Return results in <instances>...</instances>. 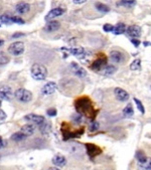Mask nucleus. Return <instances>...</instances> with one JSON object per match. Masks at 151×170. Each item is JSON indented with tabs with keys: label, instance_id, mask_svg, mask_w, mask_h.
Returning <instances> with one entry per match:
<instances>
[{
	"label": "nucleus",
	"instance_id": "nucleus-1",
	"mask_svg": "<svg viewBox=\"0 0 151 170\" xmlns=\"http://www.w3.org/2000/svg\"><path fill=\"white\" fill-rule=\"evenodd\" d=\"M75 107H76V110H77V112L79 113V114H81L82 116H86V117L92 119V120L94 121L97 112L95 111V109H94L92 101H91L88 97L79 98V99L75 102Z\"/></svg>",
	"mask_w": 151,
	"mask_h": 170
},
{
	"label": "nucleus",
	"instance_id": "nucleus-2",
	"mask_svg": "<svg viewBox=\"0 0 151 170\" xmlns=\"http://www.w3.org/2000/svg\"><path fill=\"white\" fill-rule=\"evenodd\" d=\"M30 74L32 78H34L35 81H45L48 77V70L45 65L34 64L30 68Z\"/></svg>",
	"mask_w": 151,
	"mask_h": 170
},
{
	"label": "nucleus",
	"instance_id": "nucleus-3",
	"mask_svg": "<svg viewBox=\"0 0 151 170\" xmlns=\"http://www.w3.org/2000/svg\"><path fill=\"white\" fill-rule=\"evenodd\" d=\"M14 97L16 98L17 101H19L21 103H28L32 100V93L26 89H22L21 88V89L15 91Z\"/></svg>",
	"mask_w": 151,
	"mask_h": 170
},
{
	"label": "nucleus",
	"instance_id": "nucleus-4",
	"mask_svg": "<svg viewBox=\"0 0 151 170\" xmlns=\"http://www.w3.org/2000/svg\"><path fill=\"white\" fill-rule=\"evenodd\" d=\"M8 52L14 56L21 55L24 52V43L21 42H15L8 46Z\"/></svg>",
	"mask_w": 151,
	"mask_h": 170
},
{
	"label": "nucleus",
	"instance_id": "nucleus-5",
	"mask_svg": "<svg viewBox=\"0 0 151 170\" xmlns=\"http://www.w3.org/2000/svg\"><path fill=\"white\" fill-rule=\"evenodd\" d=\"M24 120L29 122L30 124H33V125H42L43 122L45 121V119L42 117V116L40 115H36V114H27L24 116Z\"/></svg>",
	"mask_w": 151,
	"mask_h": 170
},
{
	"label": "nucleus",
	"instance_id": "nucleus-6",
	"mask_svg": "<svg viewBox=\"0 0 151 170\" xmlns=\"http://www.w3.org/2000/svg\"><path fill=\"white\" fill-rule=\"evenodd\" d=\"M56 84L55 82H49V83H46L45 86L42 88V94L45 96H49V95H52L53 93L56 91Z\"/></svg>",
	"mask_w": 151,
	"mask_h": 170
},
{
	"label": "nucleus",
	"instance_id": "nucleus-7",
	"mask_svg": "<svg viewBox=\"0 0 151 170\" xmlns=\"http://www.w3.org/2000/svg\"><path fill=\"white\" fill-rule=\"evenodd\" d=\"M86 149H87L88 155H89L91 158H94V157L98 156L99 154L102 153V150H101L97 145L92 144V143H87L86 144Z\"/></svg>",
	"mask_w": 151,
	"mask_h": 170
},
{
	"label": "nucleus",
	"instance_id": "nucleus-8",
	"mask_svg": "<svg viewBox=\"0 0 151 170\" xmlns=\"http://www.w3.org/2000/svg\"><path fill=\"white\" fill-rule=\"evenodd\" d=\"M107 65V61L105 58H97L95 62L91 65V68L94 72H101L103 71V68Z\"/></svg>",
	"mask_w": 151,
	"mask_h": 170
},
{
	"label": "nucleus",
	"instance_id": "nucleus-9",
	"mask_svg": "<svg viewBox=\"0 0 151 170\" xmlns=\"http://www.w3.org/2000/svg\"><path fill=\"white\" fill-rule=\"evenodd\" d=\"M71 68L74 72V74L79 78H86L87 77V71L84 68H82L80 65L77 62H72L71 64Z\"/></svg>",
	"mask_w": 151,
	"mask_h": 170
},
{
	"label": "nucleus",
	"instance_id": "nucleus-10",
	"mask_svg": "<svg viewBox=\"0 0 151 170\" xmlns=\"http://www.w3.org/2000/svg\"><path fill=\"white\" fill-rule=\"evenodd\" d=\"M114 95L119 102H127L129 100V94L121 88H116L114 90Z\"/></svg>",
	"mask_w": 151,
	"mask_h": 170
},
{
	"label": "nucleus",
	"instance_id": "nucleus-11",
	"mask_svg": "<svg viewBox=\"0 0 151 170\" xmlns=\"http://www.w3.org/2000/svg\"><path fill=\"white\" fill-rule=\"evenodd\" d=\"M0 97L2 100L10 101L11 98L13 97L11 88L8 86H0Z\"/></svg>",
	"mask_w": 151,
	"mask_h": 170
},
{
	"label": "nucleus",
	"instance_id": "nucleus-12",
	"mask_svg": "<svg viewBox=\"0 0 151 170\" xmlns=\"http://www.w3.org/2000/svg\"><path fill=\"white\" fill-rule=\"evenodd\" d=\"M65 9L62 8V7H56V8H53L52 9L48 14H46L45 16V20H52V19H55V17H59L61 16L65 13Z\"/></svg>",
	"mask_w": 151,
	"mask_h": 170
},
{
	"label": "nucleus",
	"instance_id": "nucleus-13",
	"mask_svg": "<svg viewBox=\"0 0 151 170\" xmlns=\"http://www.w3.org/2000/svg\"><path fill=\"white\" fill-rule=\"evenodd\" d=\"M126 32L129 36L133 37V38H137L141 35V27L138 26V25H130L129 27H127V30Z\"/></svg>",
	"mask_w": 151,
	"mask_h": 170
},
{
	"label": "nucleus",
	"instance_id": "nucleus-14",
	"mask_svg": "<svg viewBox=\"0 0 151 170\" xmlns=\"http://www.w3.org/2000/svg\"><path fill=\"white\" fill-rule=\"evenodd\" d=\"M110 58L113 62L115 64H120V62H123L124 59V55L121 52H118V50H112L110 52Z\"/></svg>",
	"mask_w": 151,
	"mask_h": 170
},
{
	"label": "nucleus",
	"instance_id": "nucleus-15",
	"mask_svg": "<svg viewBox=\"0 0 151 170\" xmlns=\"http://www.w3.org/2000/svg\"><path fill=\"white\" fill-rule=\"evenodd\" d=\"M59 27H61V23H59V21L50 20L45 26V30L46 32H55V31L58 30Z\"/></svg>",
	"mask_w": 151,
	"mask_h": 170
},
{
	"label": "nucleus",
	"instance_id": "nucleus-16",
	"mask_svg": "<svg viewBox=\"0 0 151 170\" xmlns=\"http://www.w3.org/2000/svg\"><path fill=\"white\" fill-rule=\"evenodd\" d=\"M15 10L19 14H25L30 10V5L26 2H19L15 6Z\"/></svg>",
	"mask_w": 151,
	"mask_h": 170
},
{
	"label": "nucleus",
	"instance_id": "nucleus-17",
	"mask_svg": "<svg viewBox=\"0 0 151 170\" xmlns=\"http://www.w3.org/2000/svg\"><path fill=\"white\" fill-rule=\"evenodd\" d=\"M34 131H35V126H34L33 124H26L21 127L20 129V132L21 133H23L25 136L28 137V136H31V135H33Z\"/></svg>",
	"mask_w": 151,
	"mask_h": 170
},
{
	"label": "nucleus",
	"instance_id": "nucleus-18",
	"mask_svg": "<svg viewBox=\"0 0 151 170\" xmlns=\"http://www.w3.org/2000/svg\"><path fill=\"white\" fill-rule=\"evenodd\" d=\"M52 161L53 164H55V166H58V167H64V166L67 164V159H65V157L62 155H59V154L53 157Z\"/></svg>",
	"mask_w": 151,
	"mask_h": 170
},
{
	"label": "nucleus",
	"instance_id": "nucleus-19",
	"mask_svg": "<svg viewBox=\"0 0 151 170\" xmlns=\"http://www.w3.org/2000/svg\"><path fill=\"white\" fill-rule=\"evenodd\" d=\"M127 30V27L123 22H119L116 26H114V30H113V33L116 34V35H119V34H123Z\"/></svg>",
	"mask_w": 151,
	"mask_h": 170
},
{
	"label": "nucleus",
	"instance_id": "nucleus-20",
	"mask_svg": "<svg viewBox=\"0 0 151 170\" xmlns=\"http://www.w3.org/2000/svg\"><path fill=\"white\" fill-rule=\"evenodd\" d=\"M39 130L43 135L49 134L50 130H52V124L49 121H45L42 125H39Z\"/></svg>",
	"mask_w": 151,
	"mask_h": 170
},
{
	"label": "nucleus",
	"instance_id": "nucleus-21",
	"mask_svg": "<svg viewBox=\"0 0 151 170\" xmlns=\"http://www.w3.org/2000/svg\"><path fill=\"white\" fill-rule=\"evenodd\" d=\"M116 71H117V68H116L114 65H106V67L103 68L102 75H107V77H110V75H114L116 73Z\"/></svg>",
	"mask_w": 151,
	"mask_h": 170
},
{
	"label": "nucleus",
	"instance_id": "nucleus-22",
	"mask_svg": "<svg viewBox=\"0 0 151 170\" xmlns=\"http://www.w3.org/2000/svg\"><path fill=\"white\" fill-rule=\"evenodd\" d=\"M138 166L141 170H151V158L147 157L143 162L138 163Z\"/></svg>",
	"mask_w": 151,
	"mask_h": 170
},
{
	"label": "nucleus",
	"instance_id": "nucleus-23",
	"mask_svg": "<svg viewBox=\"0 0 151 170\" xmlns=\"http://www.w3.org/2000/svg\"><path fill=\"white\" fill-rule=\"evenodd\" d=\"M123 114L125 117H132L134 114V110H133V107H132V104L129 103L127 106L125 107L124 110H123Z\"/></svg>",
	"mask_w": 151,
	"mask_h": 170
},
{
	"label": "nucleus",
	"instance_id": "nucleus-24",
	"mask_svg": "<svg viewBox=\"0 0 151 170\" xmlns=\"http://www.w3.org/2000/svg\"><path fill=\"white\" fill-rule=\"evenodd\" d=\"M25 138H26V136H25L23 133H21V132H17V133H14L11 136V140L15 141V142H20V141H23Z\"/></svg>",
	"mask_w": 151,
	"mask_h": 170
},
{
	"label": "nucleus",
	"instance_id": "nucleus-25",
	"mask_svg": "<svg viewBox=\"0 0 151 170\" xmlns=\"http://www.w3.org/2000/svg\"><path fill=\"white\" fill-rule=\"evenodd\" d=\"M0 21H1L2 24H6V25L12 24L11 15H8V14H2V15H0Z\"/></svg>",
	"mask_w": 151,
	"mask_h": 170
},
{
	"label": "nucleus",
	"instance_id": "nucleus-26",
	"mask_svg": "<svg viewBox=\"0 0 151 170\" xmlns=\"http://www.w3.org/2000/svg\"><path fill=\"white\" fill-rule=\"evenodd\" d=\"M96 8H97V10L102 12V13H107V12L110 11L109 6H107L106 4H103V3H100V2L96 4Z\"/></svg>",
	"mask_w": 151,
	"mask_h": 170
},
{
	"label": "nucleus",
	"instance_id": "nucleus-27",
	"mask_svg": "<svg viewBox=\"0 0 151 170\" xmlns=\"http://www.w3.org/2000/svg\"><path fill=\"white\" fill-rule=\"evenodd\" d=\"M131 71H140L141 70V61L140 59H135L130 65Z\"/></svg>",
	"mask_w": 151,
	"mask_h": 170
},
{
	"label": "nucleus",
	"instance_id": "nucleus-28",
	"mask_svg": "<svg viewBox=\"0 0 151 170\" xmlns=\"http://www.w3.org/2000/svg\"><path fill=\"white\" fill-rule=\"evenodd\" d=\"M135 157H136V159H137L138 163H140V162H143L144 160H145V159L147 158V156L145 155V154H144V152H143V151H141V150L137 151V152H136V154H135Z\"/></svg>",
	"mask_w": 151,
	"mask_h": 170
},
{
	"label": "nucleus",
	"instance_id": "nucleus-29",
	"mask_svg": "<svg viewBox=\"0 0 151 170\" xmlns=\"http://www.w3.org/2000/svg\"><path fill=\"white\" fill-rule=\"evenodd\" d=\"M134 103L136 104V106H137V109L139 110L141 114H144V113H145V108H144V106H143L142 102H141L140 100L136 99V98H134Z\"/></svg>",
	"mask_w": 151,
	"mask_h": 170
},
{
	"label": "nucleus",
	"instance_id": "nucleus-30",
	"mask_svg": "<svg viewBox=\"0 0 151 170\" xmlns=\"http://www.w3.org/2000/svg\"><path fill=\"white\" fill-rule=\"evenodd\" d=\"M120 4L126 6V7H132V6L136 4V1L135 0H121Z\"/></svg>",
	"mask_w": 151,
	"mask_h": 170
},
{
	"label": "nucleus",
	"instance_id": "nucleus-31",
	"mask_svg": "<svg viewBox=\"0 0 151 170\" xmlns=\"http://www.w3.org/2000/svg\"><path fill=\"white\" fill-rule=\"evenodd\" d=\"M99 128H100V124L97 121H92V123L90 124V127H89V130L91 132H96V131H98L99 130Z\"/></svg>",
	"mask_w": 151,
	"mask_h": 170
},
{
	"label": "nucleus",
	"instance_id": "nucleus-32",
	"mask_svg": "<svg viewBox=\"0 0 151 170\" xmlns=\"http://www.w3.org/2000/svg\"><path fill=\"white\" fill-rule=\"evenodd\" d=\"M82 121H83V116L81 114L77 113V114L73 116V122L75 124H80V123H82Z\"/></svg>",
	"mask_w": 151,
	"mask_h": 170
},
{
	"label": "nucleus",
	"instance_id": "nucleus-33",
	"mask_svg": "<svg viewBox=\"0 0 151 170\" xmlns=\"http://www.w3.org/2000/svg\"><path fill=\"white\" fill-rule=\"evenodd\" d=\"M9 62V58L4 52H0V65H5Z\"/></svg>",
	"mask_w": 151,
	"mask_h": 170
},
{
	"label": "nucleus",
	"instance_id": "nucleus-34",
	"mask_svg": "<svg viewBox=\"0 0 151 170\" xmlns=\"http://www.w3.org/2000/svg\"><path fill=\"white\" fill-rule=\"evenodd\" d=\"M12 23H17V24H24V20L21 17L18 16H11Z\"/></svg>",
	"mask_w": 151,
	"mask_h": 170
},
{
	"label": "nucleus",
	"instance_id": "nucleus-35",
	"mask_svg": "<svg viewBox=\"0 0 151 170\" xmlns=\"http://www.w3.org/2000/svg\"><path fill=\"white\" fill-rule=\"evenodd\" d=\"M103 29L104 31H106V32H113V30H114V26L111 24H109V23H106L105 25L103 26Z\"/></svg>",
	"mask_w": 151,
	"mask_h": 170
},
{
	"label": "nucleus",
	"instance_id": "nucleus-36",
	"mask_svg": "<svg viewBox=\"0 0 151 170\" xmlns=\"http://www.w3.org/2000/svg\"><path fill=\"white\" fill-rule=\"evenodd\" d=\"M46 114H48V116H49V117H55L58 112H56L55 109H49L48 111H46Z\"/></svg>",
	"mask_w": 151,
	"mask_h": 170
},
{
	"label": "nucleus",
	"instance_id": "nucleus-37",
	"mask_svg": "<svg viewBox=\"0 0 151 170\" xmlns=\"http://www.w3.org/2000/svg\"><path fill=\"white\" fill-rule=\"evenodd\" d=\"M131 42H132V45H133L134 46H136V48H138V46L140 45V40H138L137 38H132L131 39Z\"/></svg>",
	"mask_w": 151,
	"mask_h": 170
},
{
	"label": "nucleus",
	"instance_id": "nucleus-38",
	"mask_svg": "<svg viewBox=\"0 0 151 170\" xmlns=\"http://www.w3.org/2000/svg\"><path fill=\"white\" fill-rule=\"evenodd\" d=\"M6 117H7V116H6V113H5L4 111H3L2 109H0V121L5 120Z\"/></svg>",
	"mask_w": 151,
	"mask_h": 170
},
{
	"label": "nucleus",
	"instance_id": "nucleus-39",
	"mask_svg": "<svg viewBox=\"0 0 151 170\" xmlns=\"http://www.w3.org/2000/svg\"><path fill=\"white\" fill-rule=\"evenodd\" d=\"M24 34L23 33H21V32H17V33H14L13 35H12V37L13 38H17V37H21V36H23Z\"/></svg>",
	"mask_w": 151,
	"mask_h": 170
},
{
	"label": "nucleus",
	"instance_id": "nucleus-40",
	"mask_svg": "<svg viewBox=\"0 0 151 170\" xmlns=\"http://www.w3.org/2000/svg\"><path fill=\"white\" fill-rule=\"evenodd\" d=\"M74 3H76V4H83V3H85L87 1V0H73Z\"/></svg>",
	"mask_w": 151,
	"mask_h": 170
},
{
	"label": "nucleus",
	"instance_id": "nucleus-41",
	"mask_svg": "<svg viewBox=\"0 0 151 170\" xmlns=\"http://www.w3.org/2000/svg\"><path fill=\"white\" fill-rule=\"evenodd\" d=\"M4 146V142H3V139H2V137L0 136V149H1V148Z\"/></svg>",
	"mask_w": 151,
	"mask_h": 170
},
{
	"label": "nucleus",
	"instance_id": "nucleus-42",
	"mask_svg": "<svg viewBox=\"0 0 151 170\" xmlns=\"http://www.w3.org/2000/svg\"><path fill=\"white\" fill-rule=\"evenodd\" d=\"M3 45H4V40L0 38V48H1V46H2Z\"/></svg>",
	"mask_w": 151,
	"mask_h": 170
},
{
	"label": "nucleus",
	"instance_id": "nucleus-43",
	"mask_svg": "<svg viewBox=\"0 0 151 170\" xmlns=\"http://www.w3.org/2000/svg\"><path fill=\"white\" fill-rule=\"evenodd\" d=\"M49 170H61L59 168H58V167H50Z\"/></svg>",
	"mask_w": 151,
	"mask_h": 170
},
{
	"label": "nucleus",
	"instance_id": "nucleus-44",
	"mask_svg": "<svg viewBox=\"0 0 151 170\" xmlns=\"http://www.w3.org/2000/svg\"><path fill=\"white\" fill-rule=\"evenodd\" d=\"M1 106H2V99H1V97H0V108H1Z\"/></svg>",
	"mask_w": 151,
	"mask_h": 170
},
{
	"label": "nucleus",
	"instance_id": "nucleus-45",
	"mask_svg": "<svg viewBox=\"0 0 151 170\" xmlns=\"http://www.w3.org/2000/svg\"><path fill=\"white\" fill-rule=\"evenodd\" d=\"M151 43L150 42H144V45H150Z\"/></svg>",
	"mask_w": 151,
	"mask_h": 170
},
{
	"label": "nucleus",
	"instance_id": "nucleus-46",
	"mask_svg": "<svg viewBox=\"0 0 151 170\" xmlns=\"http://www.w3.org/2000/svg\"><path fill=\"white\" fill-rule=\"evenodd\" d=\"M2 26V23H1V21H0V27H1Z\"/></svg>",
	"mask_w": 151,
	"mask_h": 170
}]
</instances>
